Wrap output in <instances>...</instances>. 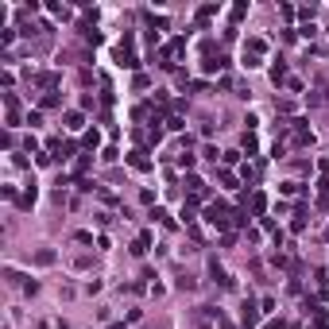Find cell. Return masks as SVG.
I'll list each match as a JSON object with an SVG mask.
<instances>
[{"label":"cell","mask_w":329,"mask_h":329,"mask_svg":"<svg viewBox=\"0 0 329 329\" xmlns=\"http://www.w3.org/2000/svg\"><path fill=\"white\" fill-rule=\"evenodd\" d=\"M97 144H101V132H97V128H93V132H85V147H97Z\"/></svg>","instance_id":"ffe728a7"},{"label":"cell","mask_w":329,"mask_h":329,"mask_svg":"<svg viewBox=\"0 0 329 329\" xmlns=\"http://www.w3.org/2000/svg\"><path fill=\"white\" fill-rule=\"evenodd\" d=\"M151 221H159V225H166V228H174V217H170L166 209H159V206L151 209Z\"/></svg>","instance_id":"9a60e30c"},{"label":"cell","mask_w":329,"mask_h":329,"mask_svg":"<svg viewBox=\"0 0 329 329\" xmlns=\"http://www.w3.org/2000/svg\"><path fill=\"white\" fill-rule=\"evenodd\" d=\"M260 314H264V310H260V306L248 298V302L240 306V322H244V329H256V326H260Z\"/></svg>","instance_id":"5b68a950"},{"label":"cell","mask_w":329,"mask_h":329,"mask_svg":"<svg viewBox=\"0 0 329 329\" xmlns=\"http://www.w3.org/2000/svg\"><path fill=\"white\" fill-rule=\"evenodd\" d=\"M166 132H182V128H186V120H182V116H178V112H170V116H166V124H163Z\"/></svg>","instance_id":"5bb4252c"},{"label":"cell","mask_w":329,"mask_h":329,"mask_svg":"<svg viewBox=\"0 0 329 329\" xmlns=\"http://www.w3.org/2000/svg\"><path fill=\"white\" fill-rule=\"evenodd\" d=\"M39 105H43V109H55V105H58V93H43V101H39Z\"/></svg>","instance_id":"7402d4cb"},{"label":"cell","mask_w":329,"mask_h":329,"mask_svg":"<svg viewBox=\"0 0 329 329\" xmlns=\"http://www.w3.org/2000/svg\"><path fill=\"white\" fill-rule=\"evenodd\" d=\"M240 144H244V151H256V147H260V140H256L252 132H244V140H240Z\"/></svg>","instance_id":"ac0fdd59"},{"label":"cell","mask_w":329,"mask_h":329,"mask_svg":"<svg viewBox=\"0 0 329 329\" xmlns=\"http://www.w3.org/2000/svg\"><path fill=\"white\" fill-rule=\"evenodd\" d=\"M264 329H287V322H283V318H275V322H267Z\"/></svg>","instance_id":"484cf974"},{"label":"cell","mask_w":329,"mask_h":329,"mask_svg":"<svg viewBox=\"0 0 329 329\" xmlns=\"http://www.w3.org/2000/svg\"><path fill=\"white\" fill-rule=\"evenodd\" d=\"M4 109H8V128H16L20 124V101H16V93H4Z\"/></svg>","instance_id":"52a82bcc"},{"label":"cell","mask_w":329,"mask_h":329,"mask_svg":"<svg viewBox=\"0 0 329 329\" xmlns=\"http://www.w3.org/2000/svg\"><path fill=\"white\" fill-rule=\"evenodd\" d=\"M147 248H151V232H140V236H136V244H132V256H144Z\"/></svg>","instance_id":"7c38bea8"},{"label":"cell","mask_w":329,"mask_h":329,"mask_svg":"<svg viewBox=\"0 0 329 329\" xmlns=\"http://www.w3.org/2000/svg\"><path fill=\"white\" fill-rule=\"evenodd\" d=\"M182 51H186V35H182V39H174V43H166V47H163V55H159L163 62H159V66H163V70H174V58L182 55Z\"/></svg>","instance_id":"277c9868"},{"label":"cell","mask_w":329,"mask_h":329,"mask_svg":"<svg viewBox=\"0 0 329 329\" xmlns=\"http://www.w3.org/2000/svg\"><path fill=\"white\" fill-rule=\"evenodd\" d=\"M314 287H318V294H326L329 290V271H314Z\"/></svg>","instance_id":"2e32d148"},{"label":"cell","mask_w":329,"mask_h":329,"mask_svg":"<svg viewBox=\"0 0 329 329\" xmlns=\"http://www.w3.org/2000/svg\"><path fill=\"white\" fill-rule=\"evenodd\" d=\"M264 51H267V43H264L260 35H252V39L244 43V66H248V70H256V66H260V58H264Z\"/></svg>","instance_id":"6da1fadb"},{"label":"cell","mask_w":329,"mask_h":329,"mask_svg":"<svg viewBox=\"0 0 329 329\" xmlns=\"http://www.w3.org/2000/svg\"><path fill=\"white\" fill-rule=\"evenodd\" d=\"M225 66H228V58L225 55H206V62H202V70H206V74H217V70H225Z\"/></svg>","instance_id":"30bf717a"},{"label":"cell","mask_w":329,"mask_h":329,"mask_svg":"<svg viewBox=\"0 0 329 329\" xmlns=\"http://www.w3.org/2000/svg\"><path fill=\"white\" fill-rule=\"evenodd\" d=\"M85 170H89V155H82V159H78V163H74V174H78V178H82V174H85Z\"/></svg>","instance_id":"d6986e66"},{"label":"cell","mask_w":329,"mask_h":329,"mask_svg":"<svg viewBox=\"0 0 329 329\" xmlns=\"http://www.w3.org/2000/svg\"><path fill=\"white\" fill-rule=\"evenodd\" d=\"M267 209V198L264 194H252V213H264Z\"/></svg>","instance_id":"e0dca14e"},{"label":"cell","mask_w":329,"mask_h":329,"mask_svg":"<svg viewBox=\"0 0 329 329\" xmlns=\"http://www.w3.org/2000/svg\"><path fill=\"white\" fill-rule=\"evenodd\" d=\"M51 12H55L58 20H66V16H70V8H66V4H51Z\"/></svg>","instance_id":"d4e9b609"},{"label":"cell","mask_w":329,"mask_h":329,"mask_svg":"<svg viewBox=\"0 0 329 329\" xmlns=\"http://www.w3.org/2000/svg\"><path fill=\"white\" fill-rule=\"evenodd\" d=\"M23 124H31V128H39V124H43V112H27V120H23Z\"/></svg>","instance_id":"cb8c5ba5"},{"label":"cell","mask_w":329,"mask_h":329,"mask_svg":"<svg viewBox=\"0 0 329 329\" xmlns=\"http://www.w3.org/2000/svg\"><path fill=\"white\" fill-rule=\"evenodd\" d=\"M12 39H16V31H12V27H0V43H4V47H8V43H12Z\"/></svg>","instance_id":"603a6c76"},{"label":"cell","mask_w":329,"mask_h":329,"mask_svg":"<svg viewBox=\"0 0 329 329\" xmlns=\"http://www.w3.org/2000/svg\"><path fill=\"white\" fill-rule=\"evenodd\" d=\"M209 279H213V283H221L225 290H232V287H236V283H232V275L225 271V267H221L217 260H209Z\"/></svg>","instance_id":"8992f818"},{"label":"cell","mask_w":329,"mask_h":329,"mask_svg":"<svg viewBox=\"0 0 329 329\" xmlns=\"http://www.w3.org/2000/svg\"><path fill=\"white\" fill-rule=\"evenodd\" d=\"M66 128H70V132H82V128H85V116H82V112H66Z\"/></svg>","instance_id":"4fadbf2b"},{"label":"cell","mask_w":329,"mask_h":329,"mask_svg":"<svg viewBox=\"0 0 329 329\" xmlns=\"http://www.w3.org/2000/svg\"><path fill=\"white\" fill-rule=\"evenodd\" d=\"M213 16H217V4H202V8L194 12V23H198V27H206Z\"/></svg>","instance_id":"9c48e42d"},{"label":"cell","mask_w":329,"mask_h":329,"mask_svg":"<svg viewBox=\"0 0 329 329\" xmlns=\"http://www.w3.org/2000/svg\"><path fill=\"white\" fill-rule=\"evenodd\" d=\"M206 221H209L213 228H228V225H232V213H228V209H225L221 202H213V206L206 209Z\"/></svg>","instance_id":"7a4b0ae2"},{"label":"cell","mask_w":329,"mask_h":329,"mask_svg":"<svg viewBox=\"0 0 329 329\" xmlns=\"http://www.w3.org/2000/svg\"><path fill=\"white\" fill-rule=\"evenodd\" d=\"M221 182H225V186H236V174H232L228 166H221Z\"/></svg>","instance_id":"44dd1931"},{"label":"cell","mask_w":329,"mask_h":329,"mask_svg":"<svg viewBox=\"0 0 329 329\" xmlns=\"http://www.w3.org/2000/svg\"><path fill=\"white\" fill-rule=\"evenodd\" d=\"M128 163L136 166V170H151V159H147V151H132V155H128Z\"/></svg>","instance_id":"8fae6325"},{"label":"cell","mask_w":329,"mask_h":329,"mask_svg":"<svg viewBox=\"0 0 329 329\" xmlns=\"http://www.w3.org/2000/svg\"><path fill=\"white\" fill-rule=\"evenodd\" d=\"M206 194H209V190H206V182H202L198 174H186V202H194V206H198V202H206Z\"/></svg>","instance_id":"3957f363"},{"label":"cell","mask_w":329,"mask_h":329,"mask_svg":"<svg viewBox=\"0 0 329 329\" xmlns=\"http://www.w3.org/2000/svg\"><path fill=\"white\" fill-rule=\"evenodd\" d=\"M209 322H217V310H209V306H198V310H194V329H206Z\"/></svg>","instance_id":"ba28073f"}]
</instances>
